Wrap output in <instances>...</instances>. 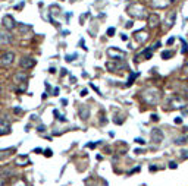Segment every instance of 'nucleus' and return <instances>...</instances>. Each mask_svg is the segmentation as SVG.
<instances>
[{"instance_id":"1","label":"nucleus","mask_w":188,"mask_h":186,"mask_svg":"<svg viewBox=\"0 0 188 186\" xmlns=\"http://www.w3.org/2000/svg\"><path fill=\"white\" fill-rule=\"evenodd\" d=\"M128 13H129L132 18H135V19H144V18H147V10H146V7H144L143 4H140V3L131 4V6L128 7Z\"/></svg>"},{"instance_id":"2","label":"nucleus","mask_w":188,"mask_h":186,"mask_svg":"<svg viewBox=\"0 0 188 186\" xmlns=\"http://www.w3.org/2000/svg\"><path fill=\"white\" fill-rule=\"evenodd\" d=\"M143 100L147 103V104H157L159 101V98H160V95H159V91L157 89H153V88H149V89H146L144 92H143Z\"/></svg>"},{"instance_id":"3","label":"nucleus","mask_w":188,"mask_h":186,"mask_svg":"<svg viewBox=\"0 0 188 186\" xmlns=\"http://www.w3.org/2000/svg\"><path fill=\"white\" fill-rule=\"evenodd\" d=\"M13 62H15V53H12V51L4 53V54L1 56V59H0V65H1L3 68H9Z\"/></svg>"},{"instance_id":"4","label":"nucleus","mask_w":188,"mask_h":186,"mask_svg":"<svg viewBox=\"0 0 188 186\" xmlns=\"http://www.w3.org/2000/svg\"><path fill=\"white\" fill-rule=\"evenodd\" d=\"M19 66L22 69H31L35 66V59L33 57H22L19 60Z\"/></svg>"},{"instance_id":"5","label":"nucleus","mask_w":188,"mask_h":186,"mask_svg":"<svg viewBox=\"0 0 188 186\" xmlns=\"http://www.w3.org/2000/svg\"><path fill=\"white\" fill-rule=\"evenodd\" d=\"M1 24H3V27L6 28V30H13L15 28V21H13V18L10 16V15H6V16L3 18V21H1Z\"/></svg>"},{"instance_id":"6","label":"nucleus","mask_w":188,"mask_h":186,"mask_svg":"<svg viewBox=\"0 0 188 186\" xmlns=\"http://www.w3.org/2000/svg\"><path fill=\"white\" fill-rule=\"evenodd\" d=\"M12 43V35L6 30H0V44H10Z\"/></svg>"},{"instance_id":"7","label":"nucleus","mask_w":188,"mask_h":186,"mask_svg":"<svg viewBox=\"0 0 188 186\" xmlns=\"http://www.w3.org/2000/svg\"><path fill=\"white\" fill-rule=\"evenodd\" d=\"M27 79H28V75L25 73V72H18L15 73V76H13V82L15 84H25L27 82Z\"/></svg>"},{"instance_id":"8","label":"nucleus","mask_w":188,"mask_h":186,"mask_svg":"<svg viewBox=\"0 0 188 186\" xmlns=\"http://www.w3.org/2000/svg\"><path fill=\"white\" fill-rule=\"evenodd\" d=\"M171 106L173 108H184V107L187 106V103L184 101L181 97H173L171 100Z\"/></svg>"},{"instance_id":"9","label":"nucleus","mask_w":188,"mask_h":186,"mask_svg":"<svg viewBox=\"0 0 188 186\" xmlns=\"http://www.w3.org/2000/svg\"><path fill=\"white\" fill-rule=\"evenodd\" d=\"M152 141L156 144H160L163 141V132L160 129H153L152 131Z\"/></svg>"},{"instance_id":"10","label":"nucleus","mask_w":188,"mask_h":186,"mask_svg":"<svg viewBox=\"0 0 188 186\" xmlns=\"http://www.w3.org/2000/svg\"><path fill=\"white\" fill-rule=\"evenodd\" d=\"M10 134V123L6 120H0V136Z\"/></svg>"},{"instance_id":"11","label":"nucleus","mask_w":188,"mask_h":186,"mask_svg":"<svg viewBox=\"0 0 188 186\" xmlns=\"http://www.w3.org/2000/svg\"><path fill=\"white\" fill-rule=\"evenodd\" d=\"M107 56H109L110 59H118V57H119V59H123L125 54H123V51H119V50H116V49L112 47V49L107 50Z\"/></svg>"},{"instance_id":"12","label":"nucleus","mask_w":188,"mask_h":186,"mask_svg":"<svg viewBox=\"0 0 188 186\" xmlns=\"http://www.w3.org/2000/svg\"><path fill=\"white\" fill-rule=\"evenodd\" d=\"M159 24H160V18H159V15H156V13H153V15H149V25H150L152 28L157 27Z\"/></svg>"},{"instance_id":"13","label":"nucleus","mask_w":188,"mask_h":186,"mask_svg":"<svg viewBox=\"0 0 188 186\" xmlns=\"http://www.w3.org/2000/svg\"><path fill=\"white\" fill-rule=\"evenodd\" d=\"M31 161H30V158H28V155H18L16 157V164L19 166H27V164H30Z\"/></svg>"},{"instance_id":"14","label":"nucleus","mask_w":188,"mask_h":186,"mask_svg":"<svg viewBox=\"0 0 188 186\" xmlns=\"http://www.w3.org/2000/svg\"><path fill=\"white\" fill-rule=\"evenodd\" d=\"M147 38H149V34H147L146 31H138V32H135V40H137L138 43H144Z\"/></svg>"},{"instance_id":"15","label":"nucleus","mask_w":188,"mask_h":186,"mask_svg":"<svg viewBox=\"0 0 188 186\" xmlns=\"http://www.w3.org/2000/svg\"><path fill=\"white\" fill-rule=\"evenodd\" d=\"M153 50H154V47H149V49H146V50L143 51L141 54H138L137 59H140V57H144L146 60H147V59H150V57H152V53H153Z\"/></svg>"},{"instance_id":"16","label":"nucleus","mask_w":188,"mask_h":186,"mask_svg":"<svg viewBox=\"0 0 188 186\" xmlns=\"http://www.w3.org/2000/svg\"><path fill=\"white\" fill-rule=\"evenodd\" d=\"M80 116H81V119H88V116H90V110H88L87 106H82V107L80 108Z\"/></svg>"},{"instance_id":"17","label":"nucleus","mask_w":188,"mask_h":186,"mask_svg":"<svg viewBox=\"0 0 188 186\" xmlns=\"http://www.w3.org/2000/svg\"><path fill=\"white\" fill-rule=\"evenodd\" d=\"M187 142V136H179V138H175V144L176 145H184Z\"/></svg>"},{"instance_id":"18","label":"nucleus","mask_w":188,"mask_h":186,"mask_svg":"<svg viewBox=\"0 0 188 186\" xmlns=\"http://www.w3.org/2000/svg\"><path fill=\"white\" fill-rule=\"evenodd\" d=\"M175 18H176V13H172L171 16H169V19H168V25H166V28H171L172 25H173V22H175Z\"/></svg>"},{"instance_id":"19","label":"nucleus","mask_w":188,"mask_h":186,"mask_svg":"<svg viewBox=\"0 0 188 186\" xmlns=\"http://www.w3.org/2000/svg\"><path fill=\"white\" fill-rule=\"evenodd\" d=\"M172 56H173V51H163V53H162V57H163V59H171Z\"/></svg>"},{"instance_id":"20","label":"nucleus","mask_w":188,"mask_h":186,"mask_svg":"<svg viewBox=\"0 0 188 186\" xmlns=\"http://www.w3.org/2000/svg\"><path fill=\"white\" fill-rule=\"evenodd\" d=\"M135 78H137V73H132V75H131V78L128 79V82H126V85H128V86H129V85H132V81H134Z\"/></svg>"},{"instance_id":"21","label":"nucleus","mask_w":188,"mask_h":186,"mask_svg":"<svg viewBox=\"0 0 188 186\" xmlns=\"http://www.w3.org/2000/svg\"><path fill=\"white\" fill-rule=\"evenodd\" d=\"M12 186H27V185H25V182H24V180H18V182H15Z\"/></svg>"},{"instance_id":"22","label":"nucleus","mask_w":188,"mask_h":186,"mask_svg":"<svg viewBox=\"0 0 188 186\" xmlns=\"http://www.w3.org/2000/svg\"><path fill=\"white\" fill-rule=\"evenodd\" d=\"M113 34H115V28H109V30H107V35H109V37H113Z\"/></svg>"},{"instance_id":"23","label":"nucleus","mask_w":188,"mask_h":186,"mask_svg":"<svg viewBox=\"0 0 188 186\" xmlns=\"http://www.w3.org/2000/svg\"><path fill=\"white\" fill-rule=\"evenodd\" d=\"M6 185V179L3 176H0V186H4Z\"/></svg>"},{"instance_id":"24","label":"nucleus","mask_w":188,"mask_h":186,"mask_svg":"<svg viewBox=\"0 0 188 186\" xmlns=\"http://www.w3.org/2000/svg\"><path fill=\"white\" fill-rule=\"evenodd\" d=\"M132 25H134V22H132V21H128V22L125 24V27H126V28H132Z\"/></svg>"},{"instance_id":"25","label":"nucleus","mask_w":188,"mask_h":186,"mask_svg":"<svg viewBox=\"0 0 188 186\" xmlns=\"http://www.w3.org/2000/svg\"><path fill=\"white\" fill-rule=\"evenodd\" d=\"M135 141H137L138 144H141V145H144V144H146V141H144V139H143V138H137V139H135Z\"/></svg>"},{"instance_id":"26","label":"nucleus","mask_w":188,"mask_h":186,"mask_svg":"<svg viewBox=\"0 0 188 186\" xmlns=\"http://www.w3.org/2000/svg\"><path fill=\"white\" fill-rule=\"evenodd\" d=\"M169 167H171V169H176V163H175V161H171V163H169Z\"/></svg>"},{"instance_id":"27","label":"nucleus","mask_w":188,"mask_h":186,"mask_svg":"<svg viewBox=\"0 0 188 186\" xmlns=\"http://www.w3.org/2000/svg\"><path fill=\"white\" fill-rule=\"evenodd\" d=\"M7 155V151H0V160L3 158V157H6Z\"/></svg>"},{"instance_id":"28","label":"nucleus","mask_w":188,"mask_h":186,"mask_svg":"<svg viewBox=\"0 0 188 186\" xmlns=\"http://www.w3.org/2000/svg\"><path fill=\"white\" fill-rule=\"evenodd\" d=\"M44 154H46V157H51V150H46Z\"/></svg>"},{"instance_id":"29","label":"nucleus","mask_w":188,"mask_h":186,"mask_svg":"<svg viewBox=\"0 0 188 186\" xmlns=\"http://www.w3.org/2000/svg\"><path fill=\"white\" fill-rule=\"evenodd\" d=\"M74 57H75V54H74V56H66V60H68V62H72Z\"/></svg>"},{"instance_id":"30","label":"nucleus","mask_w":188,"mask_h":186,"mask_svg":"<svg viewBox=\"0 0 188 186\" xmlns=\"http://www.w3.org/2000/svg\"><path fill=\"white\" fill-rule=\"evenodd\" d=\"M152 119H153L154 122H157V120H159V116H157V114H152Z\"/></svg>"},{"instance_id":"31","label":"nucleus","mask_w":188,"mask_h":186,"mask_svg":"<svg viewBox=\"0 0 188 186\" xmlns=\"http://www.w3.org/2000/svg\"><path fill=\"white\" fill-rule=\"evenodd\" d=\"M173 41H175V38H173V37H172V38H169V40H168V46H171Z\"/></svg>"},{"instance_id":"32","label":"nucleus","mask_w":188,"mask_h":186,"mask_svg":"<svg viewBox=\"0 0 188 186\" xmlns=\"http://www.w3.org/2000/svg\"><path fill=\"white\" fill-rule=\"evenodd\" d=\"M44 131H46L44 126H38V132H44Z\"/></svg>"},{"instance_id":"33","label":"nucleus","mask_w":188,"mask_h":186,"mask_svg":"<svg viewBox=\"0 0 188 186\" xmlns=\"http://www.w3.org/2000/svg\"><path fill=\"white\" fill-rule=\"evenodd\" d=\"M53 92H54L53 95H59V88H54V91H53Z\"/></svg>"},{"instance_id":"34","label":"nucleus","mask_w":188,"mask_h":186,"mask_svg":"<svg viewBox=\"0 0 188 186\" xmlns=\"http://www.w3.org/2000/svg\"><path fill=\"white\" fill-rule=\"evenodd\" d=\"M181 122H182V119H181V117L175 119V123H178V125H179V123H181Z\"/></svg>"},{"instance_id":"35","label":"nucleus","mask_w":188,"mask_h":186,"mask_svg":"<svg viewBox=\"0 0 188 186\" xmlns=\"http://www.w3.org/2000/svg\"><path fill=\"white\" fill-rule=\"evenodd\" d=\"M87 92H88V91H87V89H82V91H81V95H82V97H84V95H87Z\"/></svg>"},{"instance_id":"36","label":"nucleus","mask_w":188,"mask_h":186,"mask_svg":"<svg viewBox=\"0 0 188 186\" xmlns=\"http://www.w3.org/2000/svg\"><path fill=\"white\" fill-rule=\"evenodd\" d=\"M96 145H97V144H93V142H91V144H88V147H90V148H94Z\"/></svg>"},{"instance_id":"37","label":"nucleus","mask_w":188,"mask_h":186,"mask_svg":"<svg viewBox=\"0 0 188 186\" xmlns=\"http://www.w3.org/2000/svg\"><path fill=\"white\" fill-rule=\"evenodd\" d=\"M184 70H185V75H188V65H185V68H184Z\"/></svg>"},{"instance_id":"38","label":"nucleus","mask_w":188,"mask_h":186,"mask_svg":"<svg viewBox=\"0 0 188 186\" xmlns=\"http://www.w3.org/2000/svg\"><path fill=\"white\" fill-rule=\"evenodd\" d=\"M185 92H187V97H188V86H185Z\"/></svg>"},{"instance_id":"39","label":"nucleus","mask_w":188,"mask_h":186,"mask_svg":"<svg viewBox=\"0 0 188 186\" xmlns=\"http://www.w3.org/2000/svg\"><path fill=\"white\" fill-rule=\"evenodd\" d=\"M0 94H1V85H0Z\"/></svg>"},{"instance_id":"40","label":"nucleus","mask_w":188,"mask_h":186,"mask_svg":"<svg viewBox=\"0 0 188 186\" xmlns=\"http://www.w3.org/2000/svg\"><path fill=\"white\" fill-rule=\"evenodd\" d=\"M0 111H1V107H0Z\"/></svg>"}]
</instances>
